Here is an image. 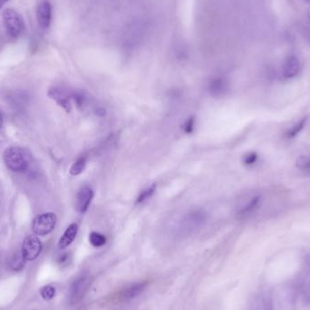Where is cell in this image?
I'll return each mask as SVG.
<instances>
[{"mask_svg": "<svg viewBox=\"0 0 310 310\" xmlns=\"http://www.w3.org/2000/svg\"><path fill=\"white\" fill-rule=\"evenodd\" d=\"M3 160L8 169L16 173L26 171L29 164L28 153H26L25 150L16 146L8 147L5 150Z\"/></svg>", "mask_w": 310, "mask_h": 310, "instance_id": "cell-1", "label": "cell"}, {"mask_svg": "<svg viewBox=\"0 0 310 310\" xmlns=\"http://www.w3.org/2000/svg\"><path fill=\"white\" fill-rule=\"evenodd\" d=\"M2 20L8 35L16 39L23 35L25 22L19 13L13 8H7L2 13Z\"/></svg>", "mask_w": 310, "mask_h": 310, "instance_id": "cell-2", "label": "cell"}, {"mask_svg": "<svg viewBox=\"0 0 310 310\" xmlns=\"http://www.w3.org/2000/svg\"><path fill=\"white\" fill-rule=\"evenodd\" d=\"M57 217L53 212H47L35 217L32 222V231L36 236H46L53 232Z\"/></svg>", "mask_w": 310, "mask_h": 310, "instance_id": "cell-3", "label": "cell"}, {"mask_svg": "<svg viewBox=\"0 0 310 310\" xmlns=\"http://www.w3.org/2000/svg\"><path fill=\"white\" fill-rule=\"evenodd\" d=\"M43 245L36 235H29L24 240L21 247V255L26 261H33L38 258Z\"/></svg>", "mask_w": 310, "mask_h": 310, "instance_id": "cell-4", "label": "cell"}, {"mask_svg": "<svg viewBox=\"0 0 310 310\" xmlns=\"http://www.w3.org/2000/svg\"><path fill=\"white\" fill-rule=\"evenodd\" d=\"M301 64L298 56L291 55L284 60L281 68H280V75L285 80H291L295 78L300 72Z\"/></svg>", "mask_w": 310, "mask_h": 310, "instance_id": "cell-5", "label": "cell"}, {"mask_svg": "<svg viewBox=\"0 0 310 310\" xmlns=\"http://www.w3.org/2000/svg\"><path fill=\"white\" fill-rule=\"evenodd\" d=\"M90 277L87 275L81 276L74 281L70 287L71 303L78 302L84 298L88 288L90 287Z\"/></svg>", "mask_w": 310, "mask_h": 310, "instance_id": "cell-6", "label": "cell"}, {"mask_svg": "<svg viewBox=\"0 0 310 310\" xmlns=\"http://www.w3.org/2000/svg\"><path fill=\"white\" fill-rule=\"evenodd\" d=\"M206 221H207V212L201 209H197L189 212L184 217L182 224L185 230L193 231L201 227Z\"/></svg>", "mask_w": 310, "mask_h": 310, "instance_id": "cell-7", "label": "cell"}, {"mask_svg": "<svg viewBox=\"0 0 310 310\" xmlns=\"http://www.w3.org/2000/svg\"><path fill=\"white\" fill-rule=\"evenodd\" d=\"M52 15H53V8L51 3L48 0L41 1L36 9V19L40 28L47 29L50 27Z\"/></svg>", "mask_w": 310, "mask_h": 310, "instance_id": "cell-8", "label": "cell"}, {"mask_svg": "<svg viewBox=\"0 0 310 310\" xmlns=\"http://www.w3.org/2000/svg\"><path fill=\"white\" fill-rule=\"evenodd\" d=\"M229 90V82L222 76H214L210 79L207 84V91L209 94L214 97H220Z\"/></svg>", "mask_w": 310, "mask_h": 310, "instance_id": "cell-9", "label": "cell"}, {"mask_svg": "<svg viewBox=\"0 0 310 310\" xmlns=\"http://www.w3.org/2000/svg\"><path fill=\"white\" fill-rule=\"evenodd\" d=\"M94 198V192L89 186H84L79 190L76 195L75 207L79 213L87 212L91 204V201Z\"/></svg>", "mask_w": 310, "mask_h": 310, "instance_id": "cell-10", "label": "cell"}, {"mask_svg": "<svg viewBox=\"0 0 310 310\" xmlns=\"http://www.w3.org/2000/svg\"><path fill=\"white\" fill-rule=\"evenodd\" d=\"M48 94L59 106H62L65 110L67 112L71 110L70 99L72 98V94H69L67 90H64L59 87H53L49 90Z\"/></svg>", "mask_w": 310, "mask_h": 310, "instance_id": "cell-11", "label": "cell"}, {"mask_svg": "<svg viewBox=\"0 0 310 310\" xmlns=\"http://www.w3.org/2000/svg\"><path fill=\"white\" fill-rule=\"evenodd\" d=\"M77 232H78L77 224L73 223L69 225L59 240V247L64 250L68 246H70L71 244L73 243V241L75 240V237L77 235Z\"/></svg>", "mask_w": 310, "mask_h": 310, "instance_id": "cell-12", "label": "cell"}, {"mask_svg": "<svg viewBox=\"0 0 310 310\" xmlns=\"http://www.w3.org/2000/svg\"><path fill=\"white\" fill-rule=\"evenodd\" d=\"M147 283L138 282L134 283L128 287H126L125 291H122V299L123 300H130V299H134L137 296L141 294L142 291L146 290Z\"/></svg>", "mask_w": 310, "mask_h": 310, "instance_id": "cell-13", "label": "cell"}, {"mask_svg": "<svg viewBox=\"0 0 310 310\" xmlns=\"http://www.w3.org/2000/svg\"><path fill=\"white\" fill-rule=\"evenodd\" d=\"M261 202V196L259 195H256L253 196L247 200V202L239 210L238 214L240 216H247L250 214H252L253 212H255L257 209L259 208V205Z\"/></svg>", "mask_w": 310, "mask_h": 310, "instance_id": "cell-14", "label": "cell"}, {"mask_svg": "<svg viewBox=\"0 0 310 310\" xmlns=\"http://www.w3.org/2000/svg\"><path fill=\"white\" fill-rule=\"evenodd\" d=\"M306 122H307V118L304 117L302 119H300L299 122L294 123L285 133V137H286V139H287V140H293V139L297 137L302 132L303 129L306 127Z\"/></svg>", "mask_w": 310, "mask_h": 310, "instance_id": "cell-15", "label": "cell"}, {"mask_svg": "<svg viewBox=\"0 0 310 310\" xmlns=\"http://www.w3.org/2000/svg\"><path fill=\"white\" fill-rule=\"evenodd\" d=\"M86 164H87V157L86 156H82V157L79 158L78 160L71 166V175L77 176L79 174H81L84 169H85V167H86Z\"/></svg>", "mask_w": 310, "mask_h": 310, "instance_id": "cell-16", "label": "cell"}, {"mask_svg": "<svg viewBox=\"0 0 310 310\" xmlns=\"http://www.w3.org/2000/svg\"><path fill=\"white\" fill-rule=\"evenodd\" d=\"M89 241L91 245L94 247H101L105 246V244L106 243V238L102 233L93 232H91L89 235Z\"/></svg>", "mask_w": 310, "mask_h": 310, "instance_id": "cell-17", "label": "cell"}, {"mask_svg": "<svg viewBox=\"0 0 310 310\" xmlns=\"http://www.w3.org/2000/svg\"><path fill=\"white\" fill-rule=\"evenodd\" d=\"M156 192V185H152L148 188H146V190H143L138 196L137 200H136V203L137 204H141L142 202H144L147 200L151 199L153 196V194Z\"/></svg>", "mask_w": 310, "mask_h": 310, "instance_id": "cell-18", "label": "cell"}, {"mask_svg": "<svg viewBox=\"0 0 310 310\" xmlns=\"http://www.w3.org/2000/svg\"><path fill=\"white\" fill-rule=\"evenodd\" d=\"M40 294H41L42 299L49 301L54 299V297L55 296V288L52 286H45L40 290Z\"/></svg>", "mask_w": 310, "mask_h": 310, "instance_id": "cell-19", "label": "cell"}, {"mask_svg": "<svg viewBox=\"0 0 310 310\" xmlns=\"http://www.w3.org/2000/svg\"><path fill=\"white\" fill-rule=\"evenodd\" d=\"M296 165L299 169L310 172V156H300L296 161Z\"/></svg>", "mask_w": 310, "mask_h": 310, "instance_id": "cell-20", "label": "cell"}, {"mask_svg": "<svg viewBox=\"0 0 310 310\" xmlns=\"http://www.w3.org/2000/svg\"><path fill=\"white\" fill-rule=\"evenodd\" d=\"M258 158H259L258 153L252 152V153H249L244 155L242 161H243L244 164L251 166V165L255 164L257 161H258Z\"/></svg>", "mask_w": 310, "mask_h": 310, "instance_id": "cell-21", "label": "cell"}, {"mask_svg": "<svg viewBox=\"0 0 310 310\" xmlns=\"http://www.w3.org/2000/svg\"><path fill=\"white\" fill-rule=\"evenodd\" d=\"M25 261H26V260L24 259L22 255L18 256L17 258H15L14 260L12 261V268L15 270V271H18L20 268H22Z\"/></svg>", "mask_w": 310, "mask_h": 310, "instance_id": "cell-22", "label": "cell"}, {"mask_svg": "<svg viewBox=\"0 0 310 310\" xmlns=\"http://www.w3.org/2000/svg\"><path fill=\"white\" fill-rule=\"evenodd\" d=\"M194 122L195 120L194 118L190 117L188 120L185 122L184 126H183V131H184L186 134H192L193 132V128H194Z\"/></svg>", "mask_w": 310, "mask_h": 310, "instance_id": "cell-23", "label": "cell"}, {"mask_svg": "<svg viewBox=\"0 0 310 310\" xmlns=\"http://www.w3.org/2000/svg\"><path fill=\"white\" fill-rule=\"evenodd\" d=\"M8 1V0H0V8H2Z\"/></svg>", "mask_w": 310, "mask_h": 310, "instance_id": "cell-24", "label": "cell"}, {"mask_svg": "<svg viewBox=\"0 0 310 310\" xmlns=\"http://www.w3.org/2000/svg\"><path fill=\"white\" fill-rule=\"evenodd\" d=\"M2 125H3V119H2V115H1V114H0V130H1Z\"/></svg>", "mask_w": 310, "mask_h": 310, "instance_id": "cell-25", "label": "cell"}, {"mask_svg": "<svg viewBox=\"0 0 310 310\" xmlns=\"http://www.w3.org/2000/svg\"><path fill=\"white\" fill-rule=\"evenodd\" d=\"M304 1H306V3L310 6V0H304Z\"/></svg>", "mask_w": 310, "mask_h": 310, "instance_id": "cell-26", "label": "cell"}, {"mask_svg": "<svg viewBox=\"0 0 310 310\" xmlns=\"http://www.w3.org/2000/svg\"><path fill=\"white\" fill-rule=\"evenodd\" d=\"M308 17H309V20H310V10H309V11H308Z\"/></svg>", "mask_w": 310, "mask_h": 310, "instance_id": "cell-27", "label": "cell"}]
</instances>
